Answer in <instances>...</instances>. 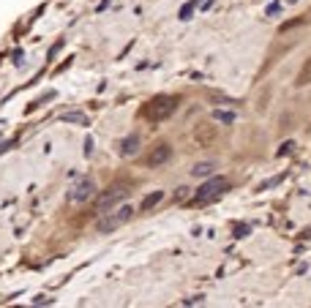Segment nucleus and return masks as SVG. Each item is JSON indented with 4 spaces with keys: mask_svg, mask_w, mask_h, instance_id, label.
I'll list each match as a JSON object with an SVG mask.
<instances>
[{
    "mask_svg": "<svg viewBox=\"0 0 311 308\" xmlns=\"http://www.w3.org/2000/svg\"><path fill=\"white\" fill-rule=\"evenodd\" d=\"M175 109H178V98L175 96H158V98H153L145 107V117L153 120V123H161V120H166V117L175 112Z\"/></svg>",
    "mask_w": 311,
    "mask_h": 308,
    "instance_id": "nucleus-1",
    "label": "nucleus"
},
{
    "mask_svg": "<svg viewBox=\"0 0 311 308\" xmlns=\"http://www.w3.org/2000/svg\"><path fill=\"white\" fill-rule=\"evenodd\" d=\"M216 169H219V164H216V161H199V164H194L191 175H194V177H210Z\"/></svg>",
    "mask_w": 311,
    "mask_h": 308,
    "instance_id": "nucleus-8",
    "label": "nucleus"
},
{
    "mask_svg": "<svg viewBox=\"0 0 311 308\" xmlns=\"http://www.w3.org/2000/svg\"><path fill=\"white\" fill-rule=\"evenodd\" d=\"M139 153V134H131L121 142V156H137Z\"/></svg>",
    "mask_w": 311,
    "mask_h": 308,
    "instance_id": "nucleus-7",
    "label": "nucleus"
},
{
    "mask_svg": "<svg viewBox=\"0 0 311 308\" xmlns=\"http://www.w3.org/2000/svg\"><path fill=\"white\" fill-rule=\"evenodd\" d=\"M292 147H295V142H286V145H281V150H278V156H286V153H292Z\"/></svg>",
    "mask_w": 311,
    "mask_h": 308,
    "instance_id": "nucleus-14",
    "label": "nucleus"
},
{
    "mask_svg": "<svg viewBox=\"0 0 311 308\" xmlns=\"http://www.w3.org/2000/svg\"><path fill=\"white\" fill-rule=\"evenodd\" d=\"M63 123H79V125H87V115H82V112H63Z\"/></svg>",
    "mask_w": 311,
    "mask_h": 308,
    "instance_id": "nucleus-10",
    "label": "nucleus"
},
{
    "mask_svg": "<svg viewBox=\"0 0 311 308\" xmlns=\"http://www.w3.org/2000/svg\"><path fill=\"white\" fill-rule=\"evenodd\" d=\"M298 85H300V88H303V85H311V60L303 63V68L298 74Z\"/></svg>",
    "mask_w": 311,
    "mask_h": 308,
    "instance_id": "nucleus-11",
    "label": "nucleus"
},
{
    "mask_svg": "<svg viewBox=\"0 0 311 308\" xmlns=\"http://www.w3.org/2000/svg\"><path fill=\"white\" fill-rule=\"evenodd\" d=\"M197 3H199V0H188V3H186V6H183V9H180V19H191V14H194Z\"/></svg>",
    "mask_w": 311,
    "mask_h": 308,
    "instance_id": "nucleus-13",
    "label": "nucleus"
},
{
    "mask_svg": "<svg viewBox=\"0 0 311 308\" xmlns=\"http://www.w3.org/2000/svg\"><path fill=\"white\" fill-rule=\"evenodd\" d=\"M224 191H229V180H227V177H213V180H207L202 188H197L194 204H207V202L219 199Z\"/></svg>",
    "mask_w": 311,
    "mask_h": 308,
    "instance_id": "nucleus-3",
    "label": "nucleus"
},
{
    "mask_svg": "<svg viewBox=\"0 0 311 308\" xmlns=\"http://www.w3.org/2000/svg\"><path fill=\"white\" fill-rule=\"evenodd\" d=\"M131 216H134V208H131V204H121L117 210H112V213H107V216L99 218V232H101V235L115 232V229H121Z\"/></svg>",
    "mask_w": 311,
    "mask_h": 308,
    "instance_id": "nucleus-2",
    "label": "nucleus"
},
{
    "mask_svg": "<svg viewBox=\"0 0 311 308\" xmlns=\"http://www.w3.org/2000/svg\"><path fill=\"white\" fill-rule=\"evenodd\" d=\"M186 191H188V188H178V194H175V199H178V202H180V199H186Z\"/></svg>",
    "mask_w": 311,
    "mask_h": 308,
    "instance_id": "nucleus-16",
    "label": "nucleus"
},
{
    "mask_svg": "<svg viewBox=\"0 0 311 308\" xmlns=\"http://www.w3.org/2000/svg\"><path fill=\"white\" fill-rule=\"evenodd\" d=\"M129 194H131V186H129V183H115V186H109L107 191L99 196L95 208H99V213H107V210H112L117 202H123Z\"/></svg>",
    "mask_w": 311,
    "mask_h": 308,
    "instance_id": "nucleus-4",
    "label": "nucleus"
},
{
    "mask_svg": "<svg viewBox=\"0 0 311 308\" xmlns=\"http://www.w3.org/2000/svg\"><path fill=\"white\" fill-rule=\"evenodd\" d=\"M93 196H95V180L93 177H82L74 188H71L68 199L71 202H87V199H93Z\"/></svg>",
    "mask_w": 311,
    "mask_h": 308,
    "instance_id": "nucleus-5",
    "label": "nucleus"
},
{
    "mask_svg": "<svg viewBox=\"0 0 311 308\" xmlns=\"http://www.w3.org/2000/svg\"><path fill=\"white\" fill-rule=\"evenodd\" d=\"M170 159H172V147L170 145H158L153 153L148 156V164L150 167H161V164H166Z\"/></svg>",
    "mask_w": 311,
    "mask_h": 308,
    "instance_id": "nucleus-6",
    "label": "nucleus"
},
{
    "mask_svg": "<svg viewBox=\"0 0 311 308\" xmlns=\"http://www.w3.org/2000/svg\"><path fill=\"white\" fill-rule=\"evenodd\" d=\"M164 199V191H153V194H148L145 199H142V210H150V208H156L158 202Z\"/></svg>",
    "mask_w": 311,
    "mask_h": 308,
    "instance_id": "nucleus-9",
    "label": "nucleus"
},
{
    "mask_svg": "<svg viewBox=\"0 0 311 308\" xmlns=\"http://www.w3.org/2000/svg\"><path fill=\"white\" fill-rule=\"evenodd\" d=\"M213 120H216V123H235V115L232 112H224V109H216V112H213Z\"/></svg>",
    "mask_w": 311,
    "mask_h": 308,
    "instance_id": "nucleus-12",
    "label": "nucleus"
},
{
    "mask_svg": "<svg viewBox=\"0 0 311 308\" xmlns=\"http://www.w3.org/2000/svg\"><path fill=\"white\" fill-rule=\"evenodd\" d=\"M33 303H36V305H50V303H52V300H50V297H36V300H33Z\"/></svg>",
    "mask_w": 311,
    "mask_h": 308,
    "instance_id": "nucleus-15",
    "label": "nucleus"
}]
</instances>
